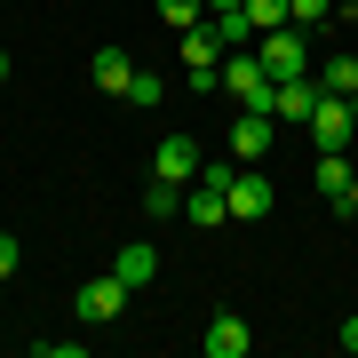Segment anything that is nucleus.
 <instances>
[{"mask_svg": "<svg viewBox=\"0 0 358 358\" xmlns=\"http://www.w3.org/2000/svg\"><path fill=\"white\" fill-rule=\"evenodd\" d=\"M143 215H152V223H167V215H183V183H167V176H152V192H143Z\"/></svg>", "mask_w": 358, "mask_h": 358, "instance_id": "2eb2a0df", "label": "nucleus"}, {"mask_svg": "<svg viewBox=\"0 0 358 358\" xmlns=\"http://www.w3.org/2000/svg\"><path fill=\"white\" fill-rule=\"evenodd\" d=\"M128 303H136V287L120 279V271H103V279H88V287L72 294V310H80V319H88V327H112V319H120V310H128Z\"/></svg>", "mask_w": 358, "mask_h": 358, "instance_id": "7ed1b4c3", "label": "nucleus"}, {"mask_svg": "<svg viewBox=\"0 0 358 358\" xmlns=\"http://www.w3.org/2000/svg\"><path fill=\"white\" fill-rule=\"evenodd\" d=\"M319 88L327 96H358V56H334V64L319 72Z\"/></svg>", "mask_w": 358, "mask_h": 358, "instance_id": "dca6fc26", "label": "nucleus"}, {"mask_svg": "<svg viewBox=\"0 0 358 358\" xmlns=\"http://www.w3.org/2000/svg\"><path fill=\"white\" fill-rule=\"evenodd\" d=\"M247 24H255V32H279V24H294V16H287V0H247Z\"/></svg>", "mask_w": 358, "mask_h": 358, "instance_id": "f3484780", "label": "nucleus"}, {"mask_svg": "<svg viewBox=\"0 0 358 358\" xmlns=\"http://www.w3.org/2000/svg\"><path fill=\"white\" fill-rule=\"evenodd\" d=\"M128 80H136V56L103 40V48H96V88H103V96H128Z\"/></svg>", "mask_w": 358, "mask_h": 358, "instance_id": "f8f14e48", "label": "nucleus"}, {"mask_svg": "<svg viewBox=\"0 0 358 358\" xmlns=\"http://www.w3.org/2000/svg\"><path fill=\"white\" fill-rule=\"evenodd\" d=\"M16 263H24V247H16V231H0V279H8Z\"/></svg>", "mask_w": 358, "mask_h": 358, "instance_id": "412c9836", "label": "nucleus"}, {"mask_svg": "<svg viewBox=\"0 0 358 358\" xmlns=\"http://www.w3.org/2000/svg\"><path fill=\"white\" fill-rule=\"evenodd\" d=\"M294 24H334V0H287Z\"/></svg>", "mask_w": 358, "mask_h": 358, "instance_id": "aec40b11", "label": "nucleus"}, {"mask_svg": "<svg viewBox=\"0 0 358 358\" xmlns=\"http://www.w3.org/2000/svg\"><path fill=\"white\" fill-rule=\"evenodd\" d=\"M343 350H350V358H358V319H343Z\"/></svg>", "mask_w": 358, "mask_h": 358, "instance_id": "5701e85b", "label": "nucleus"}, {"mask_svg": "<svg viewBox=\"0 0 358 358\" xmlns=\"http://www.w3.org/2000/svg\"><path fill=\"white\" fill-rule=\"evenodd\" d=\"M0 80H8V48H0Z\"/></svg>", "mask_w": 358, "mask_h": 358, "instance_id": "393cba45", "label": "nucleus"}, {"mask_svg": "<svg viewBox=\"0 0 358 358\" xmlns=\"http://www.w3.org/2000/svg\"><path fill=\"white\" fill-rule=\"evenodd\" d=\"M183 40V72H192V88H215V64H223V24L215 16H199L192 32H176Z\"/></svg>", "mask_w": 358, "mask_h": 358, "instance_id": "20e7f679", "label": "nucleus"}, {"mask_svg": "<svg viewBox=\"0 0 358 358\" xmlns=\"http://www.w3.org/2000/svg\"><path fill=\"white\" fill-rule=\"evenodd\" d=\"M159 96H167V80H159V72H136V80H128V103H136V112H152Z\"/></svg>", "mask_w": 358, "mask_h": 358, "instance_id": "6ab92c4d", "label": "nucleus"}, {"mask_svg": "<svg viewBox=\"0 0 358 358\" xmlns=\"http://www.w3.org/2000/svg\"><path fill=\"white\" fill-rule=\"evenodd\" d=\"M310 112H319V80H279V103H271V120H287V128H310Z\"/></svg>", "mask_w": 358, "mask_h": 358, "instance_id": "1a4fd4ad", "label": "nucleus"}, {"mask_svg": "<svg viewBox=\"0 0 358 358\" xmlns=\"http://www.w3.org/2000/svg\"><path fill=\"white\" fill-rule=\"evenodd\" d=\"M271 128H279L271 112H239V120H231V159H239V167H255V159L271 152Z\"/></svg>", "mask_w": 358, "mask_h": 358, "instance_id": "6e6552de", "label": "nucleus"}, {"mask_svg": "<svg viewBox=\"0 0 358 358\" xmlns=\"http://www.w3.org/2000/svg\"><path fill=\"white\" fill-rule=\"evenodd\" d=\"M183 215H192L199 231H215V223H231V199H223V183H215V176H199L192 192H183Z\"/></svg>", "mask_w": 358, "mask_h": 358, "instance_id": "9d476101", "label": "nucleus"}, {"mask_svg": "<svg viewBox=\"0 0 358 358\" xmlns=\"http://www.w3.org/2000/svg\"><path fill=\"white\" fill-rule=\"evenodd\" d=\"M215 88H231V103H239V112H271V103H279V80L263 72V56H255V48H223Z\"/></svg>", "mask_w": 358, "mask_h": 358, "instance_id": "f257e3e1", "label": "nucleus"}, {"mask_svg": "<svg viewBox=\"0 0 358 358\" xmlns=\"http://www.w3.org/2000/svg\"><path fill=\"white\" fill-rule=\"evenodd\" d=\"M207 16V0H159V24H176V32H192Z\"/></svg>", "mask_w": 358, "mask_h": 358, "instance_id": "a211bd4d", "label": "nucleus"}, {"mask_svg": "<svg viewBox=\"0 0 358 358\" xmlns=\"http://www.w3.org/2000/svg\"><path fill=\"white\" fill-rule=\"evenodd\" d=\"M350 136H358L350 96H327V88H319V112H310V143H319V152H343Z\"/></svg>", "mask_w": 358, "mask_h": 358, "instance_id": "39448f33", "label": "nucleus"}, {"mask_svg": "<svg viewBox=\"0 0 358 358\" xmlns=\"http://www.w3.org/2000/svg\"><path fill=\"white\" fill-rule=\"evenodd\" d=\"M255 56L271 80H303L310 72V48H303V24H279V32H255Z\"/></svg>", "mask_w": 358, "mask_h": 358, "instance_id": "f03ea898", "label": "nucleus"}, {"mask_svg": "<svg viewBox=\"0 0 358 358\" xmlns=\"http://www.w3.org/2000/svg\"><path fill=\"white\" fill-rule=\"evenodd\" d=\"M350 176H358V167H350V152H319V167H310L319 199H343V192H350Z\"/></svg>", "mask_w": 358, "mask_h": 358, "instance_id": "4468645a", "label": "nucleus"}, {"mask_svg": "<svg viewBox=\"0 0 358 358\" xmlns=\"http://www.w3.org/2000/svg\"><path fill=\"white\" fill-rule=\"evenodd\" d=\"M231 8H247V0H207V16H231Z\"/></svg>", "mask_w": 358, "mask_h": 358, "instance_id": "b1692460", "label": "nucleus"}, {"mask_svg": "<svg viewBox=\"0 0 358 358\" xmlns=\"http://www.w3.org/2000/svg\"><path fill=\"white\" fill-rule=\"evenodd\" d=\"M334 207H343V215H358V176H350V192H343V199H334Z\"/></svg>", "mask_w": 358, "mask_h": 358, "instance_id": "4be33fe9", "label": "nucleus"}, {"mask_svg": "<svg viewBox=\"0 0 358 358\" xmlns=\"http://www.w3.org/2000/svg\"><path fill=\"white\" fill-rule=\"evenodd\" d=\"M199 167H207V159H199V143H192V136H167L159 152H152V176L183 183V192H192V183H199Z\"/></svg>", "mask_w": 358, "mask_h": 358, "instance_id": "0eeeda50", "label": "nucleus"}, {"mask_svg": "<svg viewBox=\"0 0 358 358\" xmlns=\"http://www.w3.org/2000/svg\"><path fill=\"white\" fill-rule=\"evenodd\" d=\"M199 343H207V358H247V343H255V334H247V319H239V310H223V319L199 334Z\"/></svg>", "mask_w": 358, "mask_h": 358, "instance_id": "9b49d317", "label": "nucleus"}, {"mask_svg": "<svg viewBox=\"0 0 358 358\" xmlns=\"http://www.w3.org/2000/svg\"><path fill=\"white\" fill-rule=\"evenodd\" d=\"M112 271H120V279H128V287L143 294V287L159 279V255H152V247H143V239H128V247H120V255H112Z\"/></svg>", "mask_w": 358, "mask_h": 358, "instance_id": "ddd939ff", "label": "nucleus"}, {"mask_svg": "<svg viewBox=\"0 0 358 358\" xmlns=\"http://www.w3.org/2000/svg\"><path fill=\"white\" fill-rule=\"evenodd\" d=\"M223 199H231V223H255V215H271V176H255V167H231Z\"/></svg>", "mask_w": 358, "mask_h": 358, "instance_id": "423d86ee", "label": "nucleus"}, {"mask_svg": "<svg viewBox=\"0 0 358 358\" xmlns=\"http://www.w3.org/2000/svg\"><path fill=\"white\" fill-rule=\"evenodd\" d=\"M350 112H358V96H350Z\"/></svg>", "mask_w": 358, "mask_h": 358, "instance_id": "a878e982", "label": "nucleus"}]
</instances>
